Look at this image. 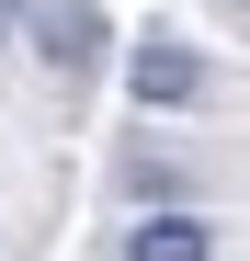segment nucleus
<instances>
[{"instance_id":"1","label":"nucleus","mask_w":250,"mask_h":261,"mask_svg":"<svg viewBox=\"0 0 250 261\" xmlns=\"http://www.w3.org/2000/svg\"><path fill=\"white\" fill-rule=\"evenodd\" d=\"M205 46H182V34H137V57H125V91H137L148 114H182V102H205Z\"/></svg>"},{"instance_id":"2","label":"nucleus","mask_w":250,"mask_h":261,"mask_svg":"<svg viewBox=\"0 0 250 261\" xmlns=\"http://www.w3.org/2000/svg\"><path fill=\"white\" fill-rule=\"evenodd\" d=\"M125 261H216V227H205L193 204H171V216H137V227H125Z\"/></svg>"},{"instance_id":"3","label":"nucleus","mask_w":250,"mask_h":261,"mask_svg":"<svg viewBox=\"0 0 250 261\" xmlns=\"http://www.w3.org/2000/svg\"><path fill=\"white\" fill-rule=\"evenodd\" d=\"M34 34H46V57L57 68H91V46H103V23L91 12H80V0H34V12H23Z\"/></svg>"},{"instance_id":"4","label":"nucleus","mask_w":250,"mask_h":261,"mask_svg":"<svg viewBox=\"0 0 250 261\" xmlns=\"http://www.w3.org/2000/svg\"><path fill=\"white\" fill-rule=\"evenodd\" d=\"M23 12H34V0H0V46H12V34H23Z\"/></svg>"},{"instance_id":"5","label":"nucleus","mask_w":250,"mask_h":261,"mask_svg":"<svg viewBox=\"0 0 250 261\" xmlns=\"http://www.w3.org/2000/svg\"><path fill=\"white\" fill-rule=\"evenodd\" d=\"M216 12H250V0H216Z\"/></svg>"}]
</instances>
